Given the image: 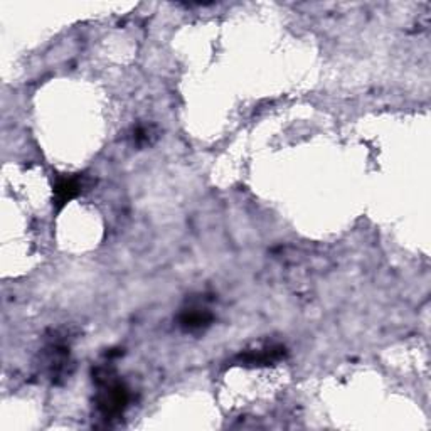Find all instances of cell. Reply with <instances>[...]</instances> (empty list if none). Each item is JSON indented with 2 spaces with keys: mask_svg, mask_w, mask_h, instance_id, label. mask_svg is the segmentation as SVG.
<instances>
[{
  "mask_svg": "<svg viewBox=\"0 0 431 431\" xmlns=\"http://www.w3.org/2000/svg\"><path fill=\"white\" fill-rule=\"evenodd\" d=\"M81 190V184H79L78 177H63L59 179L58 184L54 186V197H56V206L63 207L66 202H70L71 199H74L76 195Z\"/></svg>",
  "mask_w": 431,
  "mask_h": 431,
  "instance_id": "3957f363",
  "label": "cell"
},
{
  "mask_svg": "<svg viewBox=\"0 0 431 431\" xmlns=\"http://www.w3.org/2000/svg\"><path fill=\"white\" fill-rule=\"evenodd\" d=\"M97 382L99 386V394H98V409L106 420H113L118 418L123 413V409L127 408V402H129V391L122 382L115 381L111 377L110 371L106 369H98L97 374Z\"/></svg>",
  "mask_w": 431,
  "mask_h": 431,
  "instance_id": "6da1fadb",
  "label": "cell"
},
{
  "mask_svg": "<svg viewBox=\"0 0 431 431\" xmlns=\"http://www.w3.org/2000/svg\"><path fill=\"white\" fill-rule=\"evenodd\" d=\"M282 347H270V349H261L258 352H250L245 354L241 359L243 361L250 362V364H270V362L277 361L283 356Z\"/></svg>",
  "mask_w": 431,
  "mask_h": 431,
  "instance_id": "277c9868",
  "label": "cell"
},
{
  "mask_svg": "<svg viewBox=\"0 0 431 431\" xmlns=\"http://www.w3.org/2000/svg\"><path fill=\"white\" fill-rule=\"evenodd\" d=\"M213 322V314L202 307H190L186 309L181 315V325L186 330H202Z\"/></svg>",
  "mask_w": 431,
  "mask_h": 431,
  "instance_id": "7a4b0ae2",
  "label": "cell"
}]
</instances>
